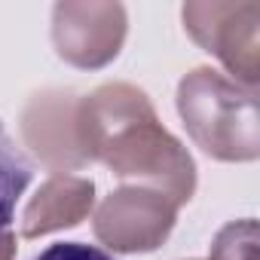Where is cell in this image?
Wrapping results in <instances>:
<instances>
[{"instance_id": "1", "label": "cell", "mask_w": 260, "mask_h": 260, "mask_svg": "<svg viewBox=\"0 0 260 260\" xmlns=\"http://www.w3.org/2000/svg\"><path fill=\"white\" fill-rule=\"evenodd\" d=\"M80 141L89 162L101 159L116 178L156 190L178 208L196 193L193 156L159 125L150 98L128 83L80 95Z\"/></svg>"}, {"instance_id": "2", "label": "cell", "mask_w": 260, "mask_h": 260, "mask_svg": "<svg viewBox=\"0 0 260 260\" xmlns=\"http://www.w3.org/2000/svg\"><path fill=\"white\" fill-rule=\"evenodd\" d=\"M178 110L190 138L220 162H251L260 153L257 101L220 71L196 68L178 86Z\"/></svg>"}, {"instance_id": "3", "label": "cell", "mask_w": 260, "mask_h": 260, "mask_svg": "<svg viewBox=\"0 0 260 260\" xmlns=\"http://www.w3.org/2000/svg\"><path fill=\"white\" fill-rule=\"evenodd\" d=\"M187 34L211 55L223 61V68L236 77L242 89L257 86V25L260 4H187L181 10Z\"/></svg>"}, {"instance_id": "4", "label": "cell", "mask_w": 260, "mask_h": 260, "mask_svg": "<svg viewBox=\"0 0 260 260\" xmlns=\"http://www.w3.org/2000/svg\"><path fill=\"white\" fill-rule=\"evenodd\" d=\"M178 205L147 187H119L95 211V236L119 254L156 251L175 230Z\"/></svg>"}, {"instance_id": "5", "label": "cell", "mask_w": 260, "mask_h": 260, "mask_svg": "<svg viewBox=\"0 0 260 260\" xmlns=\"http://www.w3.org/2000/svg\"><path fill=\"white\" fill-rule=\"evenodd\" d=\"M125 25L119 4H58L52 10V43L68 64L95 71L119 55Z\"/></svg>"}, {"instance_id": "6", "label": "cell", "mask_w": 260, "mask_h": 260, "mask_svg": "<svg viewBox=\"0 0 260 260\" xmlns=\"http://www.w3.org/2000/svg\"><path fill=\"white\" fill-rule=\"evenodd\" d=\"M22 135L34 156L52 172H77L89 166L80 141V95L43 92L34 95L22 113Z\"/></svg>"}, {"instance_id": "7", "label": "cell", "mask_w": 260, "mask_h": 260, "mask_svg": "<svg viewBox=\"0 0 260 260\" xmlns=\"http://www.w3.org/2000/svg\"><path fill=\"white\" fill-rule=\"evenodd\" d=\"M92 202H95V184L89 178H77V175L49 178L25 208L22 239H37L55 230L77 226L92 211Z\"/></svg>"}, {"instance_id": "8", "label": "cell", "mask_w": 260, "mask_h": 260, "mask_svg": "<svg viewBox=\"0 0 260 260\" xmlns=\"http://www.w3.org/2000/svg\"><path fill=\"white\" fill-rule=\"evenodd\" d=\"M31 178H34V166L16 147V141L10 138L4 122H0V236L10 233V223L16 217V205L25 196Z\"/></svg>"}, {"instance_id": "9", "label": "cell", "mask_w": 260, "mask_h": 260, "mask_svg": "<svg viewBox=\"0 0 260 260\" xmlns=\"http://www.w3.org/2000/svg\"><path fill=\"white\" fill-rule=\"evenodd\" d=\"M254 242H257V223L251 217L226 223L214 245H211V260H254Z\"/></svg>"}, {"instance_id": "10", "label": "cell", "mask_w": 260, "mask_h": 260, "mask_svg": "<svg viewBox=\"0 0 260 260\" xmlns=\"http://www.w3.org/2000/svg\"><path fill=\"white\" fill-rule=\"evenodd\" d=\"M28 260H116V257H110L104 248L86 245V242H52L43 251L31 254Z\"/></svg>"}, {"instance_id": "11", "label": "cell", "mask_w": 260, "mask_h": 260, "mask_svg": "<svg viewBox=\"0 0 260 260\" xmlns=\"http://www.w3.org/2000/svg\"><path fill=\"white\" fill-rule=\"evenodd\" d=\"M16 257V236L7 233V236H0V260H13Z\"/></svg>"}]
</instances>
